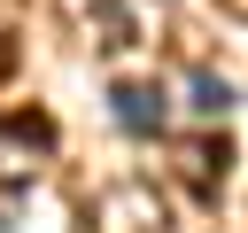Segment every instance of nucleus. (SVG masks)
Here are the masks:
<instances>
[{
	"instance_id": "1",
	"label": "nucleus",
	"mask_w": 248,
	"mask_h": 233,
	"mask_svg": "<svg viewBox=\"0 0 248 233\" xmlns=\"http://www.w3.org/2000/svg\"><path fill=\"white\" fill-rule=\"evenodd\" d=\"M46 148H54V116H39V109L8 116V124H0V179H23L31 155H46Z\"/></svg>"
},
{
	"instance_id": "4",
	"label": "nucleus",
	"mask_w": 248,
	"mask_h": 233,
	"mask_svg": "<svg viewBox=\"0 0 248 233\" xmlns=\"http://www.w3.org/2000/svg\"><path fill=\"white\" fill-rule=\"evenodd\" d=\"M194 109H202V116H217V109H232V85L202 70V78H194Z\"/></svg>"
},
{
	"instance_id": "2",
	"label": "nucleus",
	"mask_w": 248,
	"mask_h": 233,
	"mask_svg": "<svg viewBox=\"0 0 248 233\" xmlns=\"http://www.w3.org/2000/svg\"><path fill=\"white\" fill-rule=\"evenodd\" d=\"M116 124L124 132H163V85H116Z\"/></svg>"
},
{
	"instance_id": "3",
	"label": "nucleus",
	"mask_w": 248,
	"mask_h": 233,
	"mask_svg": "<svg viewBox=\"0 0 248 233\" xmlns=\"http://www.w3.org/2000/svg\"><path fill=\"white\" fill-rule=\"evenodd\" d=\"M186 163H194V186H217V179H225V163H232V148H225V140H202Z\"/></svg>"
}]
</instances>
